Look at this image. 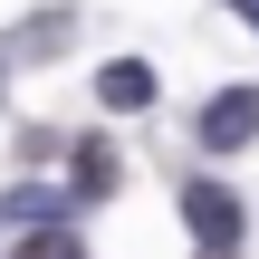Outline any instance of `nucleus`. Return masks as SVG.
Listing matches in <instances>:
<instances>
[{
    "label": "nucleus",
    "instance_id": "2",
    "mask_svg": "<svg viewBox=\"0 0 259 259\" xmlns=\"http://www.w3.org/2000/svg\"><path fill=\"white\" fill-rule=\"evenodd\" d=\"M250 135H259V87H221V96L202 106V144H211V154H240Z\"/></svg>",
    "mask_w": 259,
    "mask_h": 259
},
{
    "label": "nucleus",
    "instance_id": "1",
    "mask_svg": "<svg viewBox=\"0 0 259 259\" xmlns=\"http://www.w3.org/2000/svg\"><path fill=\"white\" fill-rule=\"evenodd\" d=\"M183 221H192L202 250H240V231H250V211H240L231 183H183Z\"/></svg>",
    "mask_w": 259,
    "mask_h": 259
},
{
    "label": "nucleus",
    "instance_id": "7",
    "mask_svg": "<svg viewBox=\"0 0 259 259\" xmlns=\"http://www.w3.org/2000/svg\"><path fill=\"white\" fill-rule=\"evenodd\" d=\"M231 10H240V19H250V29H259V0H231Z\"/></svg>",
    "mask_w": 259,
    "mask_h": 259
},
{
    "label": "nucleus",
    "instance_id": "3",
    "mask_svg": "<svg viewBox=\"0 0 259 259\" xmlns=\"http://www.w3.org/2000/svg\"><path fill=\"white\" fill-rule=\"evenodd\" d=\"M115 183H125L115 144H106V135H87V144H77V183H67V192H77V202H115Z\"/></svg>",
    "mask_w": 259,
    "mask_h": 259
},
{
    "label": "nucleus",
    "instance_id": "4",
    "mask_svg": "<svg viewBox=\"0 0 259 259\" xmlns=\"http://www.w3.org/2000/svg\"><path fill=\"white\" fill-rule=\"evenodd\" d=\"M96 96L135 115V106H154V67H144V58H106V67H96Z\"/></svg>",
    "mask_w": 259,
    "mask_h": 259
},
{
    "label": "nucleus",
    "instance_id": "8",
    "mask_svg": "<svg viewBox=\"0 0 259 259\" xmlns=\"http://www.w3.org/2000/svg\"><path fill=\"white\" fill-rule=\"evenodd\" d=\"M202 259H231V250H202Z\"/></svg>",
    "mask_w": 259,
    "mask_h": 259
},
{
    "label": "nucleus",
    "instance_id": "6",
    "mask_svg": "<svg viewBox=\"0 0 259 259\" xmlns=\"http://www.w3.org/2000/svg\"><path fill=\"white\" fill-rule=\"evenodd\" d=\"M19 259H87V240H77V231H58V221H38V231L19 240Z\"/></svg>",
    "mask_w": 259,
    "mask_h": 259
},
{
    "label": "nucleus",
    "instance_id": "5",
    "mask_svg": "<svg viewBox=\"0 0 259 259\" xmlns=\"http://www.w3.org/2000/svg\"><path fill=\"white\" fill-rule=\"evenodd\" d=\"M67 202H77V192H48V183H29V192H10V202H0V211H10V221H19V231H38V221H58V211H67Z\"/></svg>",
    "mask_w": 259,
    "mask_h": 259
}]
</instances>
